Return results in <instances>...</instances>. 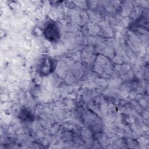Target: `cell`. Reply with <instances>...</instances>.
Segmentation results:
<instances>
[{
	"label": "cell",
	"instance_id": "6da1fadb",
	"mask_svg": "<svg viewBox=\"0 0 149 149\" xmlns=\"http://www.w3.org/2000/svg\"><path fill=\"white\" fill-rule=\"evenodd\" d=\"M44 34L47 39L51 41H55L59 38V33L55 23H49L45 27Z\"/></svg>",
	"mask_w": 149,
	"mask_h": 149
},
{
	"label": "cell",
	"instance_id": "7a4b0ae2",
	"mask_svg": "<svg viewBox=\"0 0 149 149\" xmlns=\"http://www.w3.org/2000/svg\"><path fill=\"white\" fill-rule=\"evenodd\" d=\"M53 63L52 60L49 59H45L41 62L40 71L41 75H47L52 72Z\"/></svg>",
	"mask_w": 149,
	"mask_h": 149
}]
</instances>
